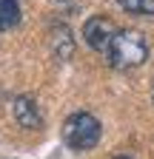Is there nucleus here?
Wrapping results in <instances>:
<instances>
[{
    "label": "nucleus",
    "instance_id": "8",
    "mask_svg": "<svg viewBox=\"0 0 154 159\" xmlns=\"http://www.w3.org/2000/svg\"><path fill=\"white\" fill-rule=\"evenodd\" d=\"M114 159H128V156H114Z\"/></svg>",
    "mask_w": 154,
    "mask_h": 159
},
{
    "label": "nucleus",
    "instance_id": "9",
    "mask_svg": "<svg viewBox=\"0 0 154 159\" xmlns=\"http://www.w3.org/2000/svg\"><path fill=\"white\" fill-rule=\"evenodd\" d=\"M151 97H154V88H151Z\"/></svg>",
    "mask_w": 154,
    "mask_h": 159
},
{
    "label": "nucleus",
    "instance_id": "5",
    "mask_svg": "<svg viewBox=\"0 0 154 159\" xmlns=\"http://www.w3.org/2000/svg\"><path fill=\"white\" fill-rule=\"evenodd\" d=\"M51 46H54V54L60 57V60H69V57H71L74 40H71L69 26H54V29H51Z\"/></svg>",
    "mask_w": 154,
    "mask_h": 159
},
{
    "label": "nucleus",
    "instance_id": "1",
    "mask_svg": "<svg viewBox=\"0 0 154 159\" xmlns=\"http://www.w3.org/2000/svg\"><path fill=\"white\" fill-rule=\"evenodd\" d=\"M103 54L108 57L111 68L128 71V68H137V66H143L148 60V43H146V37L140 31H134V29H117Z\"/></svg>",
    "mask_w": 154,
    "mask_h": 159
},
{
    "label": "nucleus",
    "instance_id": "4",
    "mask_svg": "<svg viewBox=\"0 0 154 159\" xmlns=\"http://www.w3.org/2000/svg\"><path fill=\"white\" fill-rule=\"evenodd\" d=\"M12 111H14V119H17V125L20 128H40L43 125V116H40V108H37L34 102V97H14V102H12Z\"/></svg>",
    "mask_w": 154,
    "mask_h": 159
},
{
    "label": "nucleus",
    "instance_id": "2",
    "mask_svg": "<svg viewBox=\"0 0 154 159\" xmlns=\"http://www.w3.org/2000/svg\"><path fill=\"white\" fill-rule=\"evenodd\" d=\"M100 136H103L100 119L91 116L89 111H77L63 122V142L71 151H91L100 142Z\"/></svg>",
    "mask_w": 154,
    "mask_h": 159
},
{
    "label": "nucleus",
    "instance_id": "7",
    "mask_svg": "<svg viewBox=\"0 0 154 159\" xmlns=\"http://www.w3.org/2000/svg\"><path fill=\"white\" fill-rule=\"evenodd\" d=\"M117 3H120L128 14H146V17L154 14V0H117Z\"/></svg>",
    "mask_w": 154,
    "mask_h": 159
},
{
    "label": "nucleus",
    "instance_id": "3",
    "mask_svg": "<svg viewBox=\"0 0 154 159\" xmlns=\"http://www.w3.org/2000/svg\"><path fill=\"white\" fill-rule=\"evenodd\" d=\"M114 31H117V26H114L108 17L94 14V17L86 20V26H83V40L89 43V48H94V51H106L108 43H111V37H114Z\"/></svg>",
    "mask_w": 154,
    "mask_h": 159
},
{
    "label": "nucleus",
    "instance_id": "6",
    "mask_svg": "<svg viewBox=\"0 0 154 159\" xmlns=\"http://www.w3.org/2000/svg\"><path fill=\"white\" fill-rule=\"evenodd\" d=\"M20 23V6L17 0H0V31H9Z\"/></svg>",
    "mask_w": 154,
    "mask_h": 159
}]
</instances>
